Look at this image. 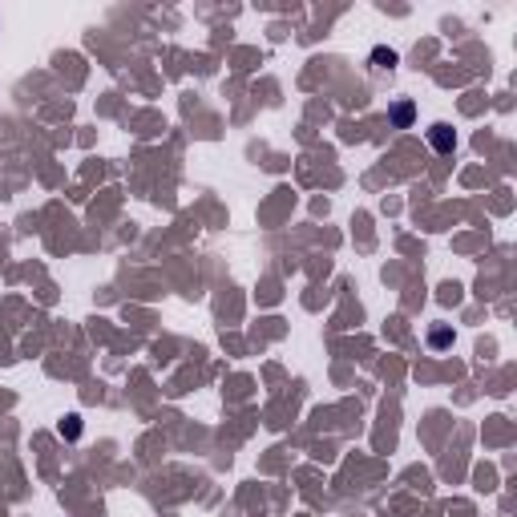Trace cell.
<instances>
[{"label":"cell","instance_id":"6da1fadb","mask_svg":"<svg viewBox=\"0 0 517 517\" xmlns=\"http://www.w3.org/2000/svg\"><path fill=\"white\" fill-rule=\"evenodd\" d=\"M428 141H432V150H437V154H453V146H457V134L448 130L445 121H437V125H428Z\"/></svg>","mask_w":517,"mask_h":517},{"label":"cell","instance_id":"7a4b0ae2","mask_svg":"<svg viewBox=\"0 0 517 517\" xmlns=\"http://www.w3.org/2000/svg\"><path fill=\"white\" fill-rule=\"evenodd\" d=\"M372 61H376V69H392V65H396V53H392V49H376Z\"/></svg>","mask_w":517,"mask_h":517},{"label":"cell","instance_id":"3957f363","mask_svg":"<svg viewBox=\"0 0 517 517\" xmlns=\"http://www.w3.org/2000/svg\"><path fill=\"white\" fill-rule=\"evenodd\" d=\"M448 340H453V331H448V328H437L432 335H428V344H432V348H445Z\"/></svg>","mask_w":517,"mask_h":517},{"label":"cell","instance_id":"277c9868","mask_svg":"<svg viewBox=\"0 0 517 517\" xmlns=\"http://www.w3.org/2000/svg\"><path fill=\"white\" fill-rule=\"evenodd\" d=\"M392 121H396V125H408V121H412V105H408V101H404V105H396Z\"/></svg>","mask_w":517,"mask_h":517},{"label":"cell","instance_id":"5b68a950","mask_svg":"<svg viewBox=\"0 0 517 517\" xmlns=\"http://www.w3.org/2000/svg\"><path fill=\"white\" fill-rule=\"evenodd\" d=\"M77 432H81V424H77V417H69V421L61 424V437H69V441H73Z\"/></svg>","mask_w":517,"mask_h":517}]
</instances>
